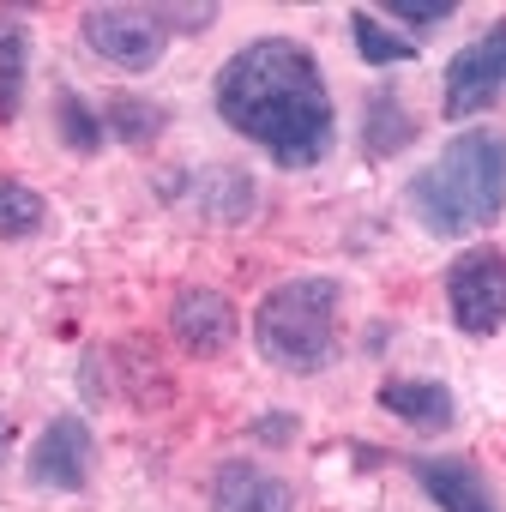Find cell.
<instances>
[{
  "instance_id": "1",
  "label": "cell",
  "mask_w": 506,
  "mask_h": 512,
  "mask_svg": "<svg viewBox=\"0 0 506 512\" xmlns=\"http://www.w3.org/2000/svg\"><path fill=\"white\" fill-rule=\"evenodd\" d=\"M217 115L284 169H314L338 139L326 73L290 37H260L223 61Z\"/></svg>"
},
{
  "instance_id": "2",
  "label": "cell",
  "mask_w": 506,
  "mask_h": 512,
  "mask_svg": "<svg viewBox=\"0 0 506 512\" xmlns=\"http://www.w3.org/2000/svg\"><path fill=\"white\" fill-rule=\"evenodd\" d=\"M410 205H416L422 229L428 235H446V241L500 223V211H506V133L464 127L410 181Z\"/></svg>"
},
{
  "instance_id": "3",
  "label": "cell",
  "mask_w": 506,
  "mask_h": 512,
  "mask_svg": "<svg viewBox=\"0 0 506 512\" xmlns=\"http://www.w3.org/2000/svg\"><path fill=\"white\" fill-rule=\"evenodd\" d=\"M338 302L344 290L332 278H290L266 290L253 314V344L284 374H320L338 356Z\"/></svg>"
},
{
  "instance_id": "4",
  "label": "cell",
  "mask_w": 506,
  "mask_h": 512,
  "mask_svg": "<svg viewBox=\"0 0 506 512\" xmlns=\"http://www.w3.org/2000/svg\"><path fill=\"white\" fill-rule=\"evenodd\" d=\"M446 308L452 326L470 338H494L506 320V253L500 247H464L446 266Z\"/></svg>"
},
{
  "instance_id": "5",
  "label": "cell",
  "mask_w": 506,
  "mask_h": 512,
  "mask_svg": "<svg viewBox=\"0 0 506 512\" xmlns=\"http://www.w3.org/2000/svg\"><path fill=\"white\" fill-rule=\"evenodd\" d=\"M79 31H85L91 55H103L121 73H151L169 43V31L151 19V7H85Z\"/></svg>"
},
{
  "instance_id": "6",
  "label": "cell",
  "mask_w": 506,
  "mask_h": 512,
  "mask_svg": "<svg viewBox=\"0 0 506 512\" xmlns=\"http://www.w3.org/2000/svg\"><path fill=\"white\" fill-rule=\"evenodd\" d=\"M500 97H506V19H500L488 37H476L470 49L452 55L440 109H446V121H470V115L494 109Z\"/></svg>"
},
{
  "instance_id": "7",
  "label": "cell",
  "mask_w": 506,
  "mask_h": 512,
  "mask_svg": "<svg viewBox=\"0 0 506 512\" xmlns=\"http://www.w3.org/2000/svg\"><path fill=\"white\" fill-rule=\"evenodd\" d=\"M91 464H97V440H91L85 416H55L31 446V482L55 488V494H79L91 482Z\"/></svg>"
},
{
  "instance_id": "8",
  "label": "cell",
  "mask_w": 506,
  "mask_h": 512,
  "mask_svg": "<svg viewBox=\"0 0 506 512\" xmlns=\"http://www.w3.org/2000/svg\"><path fill=\"white\" fill-rule=\"evenodd\" d=\"M169 332L187 356H223L235 344V308L217 290H181L169 302Z\"/></svg>"
},
{
  "instance_id": "9",
  "label": "cell",
  "mask_w": 506,
  "mask_h": 512,
  "mask_svg": "<svg viewBox=\"0 0 506 512\" xmlns=\"http://www.w3.org/2000/svg\"><path fill=\"white\" fill-rule=\"evenodd\" d=\"M211 512H296V494L266 464H223L211 476Z\"/></svg>"
},
{
  "instance_id": "10",
  "label": "cell",
  "mask_w": 506,
  "mask_h": 512,
  "mask_svg": "<svg viewBox=\"0 0 506 512\" xmlns=\"http://www.w3.org/2000/svg\"><path fill=\"white\" fill-rule=\"evenodd\" d=\"M410 470H416V482L428 488V500L440 512H500L488 476L476 464H464V458H416Z\"/></svg>"
},
{
  "instance_id": "11",
  "label": "cell",
  "mask_w": 506,
  "mask_h": 512,
  "mask_svg": "<svg viewBox=\"0 0 506 512\" xmlns=\"http://www.w3.org/2000/svg\"><path fill=\"white\" fill-rule=\"evenodd\" d=\"M380 410L398 416L404 428H422V434H446L452 416H458V404H452V392L440 380H386L380 386Z\"/></svg>"
},
{
  "instance_id": "12",
  "label": "cell",
  "mask_w": 506,
  "mask_h": 512,
  "mask_svg": "<svg viewBox=\"0 0 506 512\" xmlns=\"http://www.w3.org/2000/svg\"><path fill=\"white\" fill-rule=\"evenodd\" d=\"M362 145L368 157H398L404 145H416V115L398 103V91H374L362 109Z\"/></svg>"
},
{
  "instance_id": "13",
  "label": "cell",
  "mask_w": 506,
  "mask_h": 512,
  "mask_svg": "<svg viewBox=\"0 0 506 512\" xmlns=\"http://www.w3.org/2000/svg\"><path fill=\"white\" fill-rule=\"evenodd\" d=\"M25 73H31V31L13 13H0V121H19Z\"/></svg>"
},
{
  "instance_id": "14",
  "label": "cell",
  "mask_w": 506,
  "mask_h": 512,
  "mask_svg": "<svg viewBox=\"0 0 506 512\" xmlns=\"http://www.w3.org/2000/svg\"><path fill=\"white\" fill-rule=\"evenodd\" d=\"M103 127H115V139H121V145L145 151V145H157V139H163L169 109H163V103H151V97H127V91H121V97H109Z\"/></svg>"
},
{
  "instance_id": "15",
  "label": "cell",
  "mask_w": 506,
  "mask_h": 512,
  "mask_svg": "<svg viewBox=\"0 0 506 512\" xmlns=\"http://www.w3.org/2000/svg\"><path fill=\"white\" fill-rule=\"evenodd\" d=\"M199 211H205V223H241L253 211L247 169H211L205 175V193H199Z\"/></svg>"
},
{
  "instance_id": "16",
  "label": "cell",
  "mask_w": 506,
  "mask_h": 512,
  "mask_svg": "<svg viewBox=\"0 0 506 512\" xmlns=\"http://www.w3.org/2000/svg\"><path fill=\"white\" fill-rule=\"evenodd\" d=\"M43 223H49L43 193H31L25 181H7V175H0V235H7V241H25V235H37Z\"/></svg>"
},
{
  "instance_id": "17",
  "label": "cell",
  "mask_w": 506,
  "mask_h": 512,
  "mask_svg": "<svg viewBox=\"0 0 506 512\" xmlns=\"http://www.w3.org/2000/svg\"><path fill=\"white\" fill-rule=\"evenodd\" d=\"M55 127H61V145H67V151H79V157L103 151V115H97L85 97L61 91V97H55Z\"/></svg>"
},
{
  "instance_id": "18",
  "label": "cell",
  "mask_w": 506,
  "mask_h": 512,
  "mask_svg": "<svg viewBox=\"0 0 506 512\" xmlns=\"http://www.w3.org/2000/svg\"><path fill=\"white\" fill-rule=\"evenodd\" d=\"M350 31H356V55L368 67H404V61H416V43L392 37L374 13H350Z\"/></svg>"
},
{
  "instance_id": "19",
  "label": "cell",
  "mask_w": 506,
  "mask_h": 512,
  "mask_svg": "<svg viewBox=\"0 0 506 512\" xmlns=\"http://www.w3.org/2000/svg\"><path fill=\"white\" fill-rule=\"evenodd\" d=\"M151 19H157L163 31H187V37H199L205 25H217V7H211V0H199V7H181V0H163V7H151Z\"/></svg>"
},
{
  "instance_id": "20",
  "label": "cell",
  "mask_w": 506,
  "mask_h": 512,
  "mask_svg": "<svg viewBox=\"0 0 506 512\" xmlns=\"http://www.w3.org/2000/svg\"><path fill=\"white\" fill-rule=\"evenodd\" d=\"M380 13H392V19H404V25H446L458 7H452V0H386Z\"/></svg>"
},
{
  "instance_id": "21",
  "label": "cell",
  "mask_w": 506,
  "mask_h": 512,
  "mask_svg": "<svg viewBox=\"0 0 506 512\" xmlns=\"http://www.w3.org/2000/svg\"><path fill=\"white\" fill-rule=\"evenodd\" d=\"M253 434H260V440H290V434H296V422H290V410H272V422H260Z\"/></svg>"
},
{
  "instance_id": "22",
  "label": "cell",
  "mask_w": 506,
  "mask_h": 512,
  "mask_svg": "<svg viewBox=\"0 0 506 512\" xmlns=\"http://www.w3.org/2000/svg\"><path fill=\"white\" fill-rule=\"evenodd\" d=\"M7 452H13V416L0 410V464H7Z\"/></svg>"
}]
</instances>
